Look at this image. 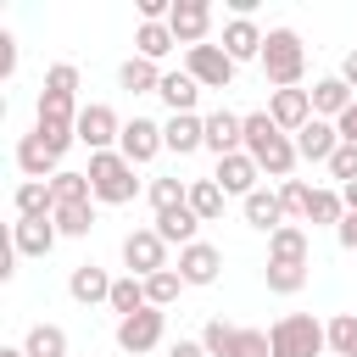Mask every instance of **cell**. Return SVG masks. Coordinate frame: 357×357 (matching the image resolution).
I'll return each mask as SVG.
<instances>
[{"instance_id": "cell-1", "label": "cell", "mask_w": 357, "mask_h": 357, "mask_svg": "<svg viewBox=\"0 0 357 357\" xmlns=\"http://www.w3.org/2000/svg\"><path fill=\"white\" fill-rule=\"evenodd\" d=\"M245 156L262 167V178H279V184L296 178V162H301L296 156V139L268 117V106L262 112H245Z\"/></svg>"}, {"instance_id": "cell-2", "label": "cell", "mask_w": 357, "mask_h": 357, "mask_svg": "<svg viewBox=\"0 0 357 357\" xmlns=\"http://www.w3.org/2000/svg\"><path fill=\"white\" fill-rule=\"evenodd\" d=\"M257 67H262V78H268L273 89H301V73H307V45H301V33H296V28H268Z\"/></svg>"}, {"instance_id": "cell-3", "label": "cell", "mask_w": 357, "mask_h": 357, "mask_svg": "<svg viewBox=\"0 0 357 357\" xmlns=\"http://www.w3.org/2000/svg\"><path fill=\"white\" fill-rule=\"evenodd\" d=\"M89 184H95V206H128L139 195V178H134V162L123 151H100L89 156Z\"/></svg>"}, {"instance_id": "cell-4", "label": "cell", "mask_w": 357, "mask_h": 357, "mask_svg": "<svg viewBox=\"0 0 357 357\" xmlns=\"http://www.w3.org/2000/svg\"><path fill=\"white\" fill-rule=\"evenodd\" d=\"M268 340H273V357H324L329 351V329L312 312H284L268 329Z\"/></svg>"}, {"instance_id": "cell-5", "label": "cell", "mask_w": 357, "mask_h": 357, "mask_svg": "<svg viewBox=\"0 0 357 357\" xmlns=\"http://www.w3.org/2000/svg\"><path fill=\"white\" fill-rule=\"evenodd\" d=\"M162 335H167V312H162V307H139V312L117 318V351H123V357H145V351H156Z\"/></svg>"}, {"instance_id": "cell-6", "label": "cell", "mask_w": 357, "mask_h": 357, "mask_svg": "<svg viewBox=\"0 0 357 357\" xmlns=\"http://www.w3.org/2000/svg\"><path fill=\"white\" fill-rule=\"evenodd\" d=\"M123 268H128L134 279H151V273L173 268V262H167V240H162L156 229H128V234H123Z\"/></svg>"}, {"instance_id": "cell-7", "label": "cell", "mask_w": 357, "mask_h": 357, "mask_svg": "<svg viewBox=\"0 0 357 357\" xmlns=\"http://www.w3.org/2000/svg\"><path fill=\"white\" fill-rule=\"evenodd\" d=\"M117 139H123V117L106 100H89L78 112V145H89V156H100V151H117Z\"/></svg>"}, {"instance_id": "cell-8", "label": "cell", "mask_w": 357, "mask_h": 357, "mask_svg": "<svg viewBox=\"0 0 357 357\" xmlns=\"http://www.w3.org/2000/svg\"><path fill=\"white\" fill-rule=\"evenodd\" d=\"M184 73L201 84V89H229L234 84V61H229V50L223 45H195V50H184Z\"/></svg>"}, {"instance_id": "cell-9", "label": "cell", "mask_w": 357, "mask_h": 357, "mask_svg": "<svg viewBox=\"0 0 357 357\" xmlns=\"http://www.w3.org/2000/svg\"><path fill=\"white\" fill-rule=\"evenodd\" d=\"M117 151H123L134 167L156 162V156L167 151V139H162V123H156V117H123V139H117Z\"/></svg>"}, {"instance_id": "cell-10", "label": "cell", "mask_w": 357, "mask_h": 357, "mask_svg": "<svg viewBox=\"0 0 357 357\" xmlns=\"http://www.w3.org/2000/svg\"><path fill=\"white\" fill-rule=\"evenodd\" d=\"M167 28H173V39H178L184 50H195V45L212 39V6H206V0H173Z\"/></svg>"}, {"instance_id": "cell-11", "label": "cell", "mask_w": 357, "mask_h": 357, "mask_svg": "<svg viewBox=\"0 0 357 357\" xmlns=\"http://www.w3.org/2000/svg\"><path fill=\"white\" fill-rule=\"evenodd\" d=\"M206 151H212L218 162L234 156V151H245V112H229V106L206 112Z\"/></svg>"}, {"instance_id": "cell-12", "label": "cell", "mask_w": 357, "mask_h": 357, "mask_svg": "<svg viewBox=\"0 0 357 357\" xmlns=\"http://www.w3.org/2000/svg\"><path fill=\"white\" fill-rule=\"evenodd\" d=\"M218 273H223V251H218L212 240H195V245L178 251V279H184V284L206 290V284H218Z\"/></svg>"}, {"instance_id": "cell-13", "label": "cell", "mask_w": 357, "mask_h": 357, "mask_svg": "<svg viewBox=\"0 0 357 357\" xmlns=\"http://www.w3.org/2000/svg\"><path fill=\"white\" fill-rule=\"evenodd\" d=\"M262 39H268V28H257V17H229L218 45H223L229 61L240 67V61H262Z\"/></svg>"}, {"instance_id": "cell-14", "label": "cell", "mask_w": 357, "mask_h": 357, "mask_svg": "<svg viewBox=\"0 0 357 357\" xmlns=\"http://www.w3.org/2000/svg\"><path fill=\"white\" fill-rule=\"evenodd\" d=\"M268 117L296 139V134L312 123V95H307V89H268Z\"/></svg>"}, {"instance_id": "cell-15", "label": "cell", "mask_w": 357, "mask_h": 357, "mask_svg": "<svg viewBox=\"0 0 357 357\" xmlns=\"http://www.w3.org/2000/svg\"><path fill=\"white\" fill-rule=\"evenodd\" d=\"M56 240H61V229H56L50 218H17V223H11V251H17V257H50Z\"/></svg>"}, {"instance_id": "cell-16", "label": "cell", "mask_w": 357, "mask_h": 357, "mask_svg": "<svg viewBox=\"0 0 357 357\" xmlns=\"http://www.w3.org/2000/svg\"><path fill=\"white\" fill-rule=\"evenodd\" d=\"M340 151V128L329 123V117H312L301 134H296V156L301 162H318V167H329V156Z\"/></svg>"}, {"instance_id": "cell-17", "label": "cell", "mask_w": 357, "mask_h": 357, "mask_svg": "<svg viewBox=\"0 0 357 357\" xmlns=\"http://www.w3.org/2000/svg\"><path fill=\"white\" fill-rule=\"evenodd\" d=\"M112 273L106 268H95V262H78L73 273H67V296L78 301V307H100V301H112Z\"/></svg>"}, {"instance_id": "cell-18", "label": "cell", "mask_w": 357, "mask_h": 357, "mask_svg": "<svg viewBox=\"0 0 357 357\" xmlns=\"http://www.w3.org/2000/svg\"><path fill=\"white\" fill-rule=\"evenodd\" d=\"M212 178L223 184V195H240V201H245L251 190H262V167H257V162H251L245 151H234V156H223Z\"/></svg>"}, {"instance_id": "cell-19", "label": "cell", "mask_w": 357, "mask_h": 357, "mask_svg": "<svg viewBox=\"0 0 357 357\" xmlns=\"http://www.w3.org/2000/svg\"><path fill=\"white\" fill-rule=\"evenodd\" d=\"M307 95H312V117H329V123H340V117H346V106L357 100V95H351V84H346L340 73L318 78V84H312Z\"/></svg>"}, {"instance_id": "cell-20", "label": "cell", "mask_w": 357, "mask_h": 357, "mask_svg": "<svg viewBox=\"0 0 357 357\" xmlns=\"http://www.w3.org/2000/svg\"><path fill=\"white\" fill-rule=\"evenodd\" d=\"M162 139L173 156H190V151H206V117L201 112H184V117H167L162 123Z\"/></svg>"}, {"instance_id": "cell-21", "label": "cell", "mask_w": 357, "mask_h": 357, "mask_svg": "<svg viewBox=\"0 0 357 357\" xmlns=\"http://www.w3.org/2000/svg\"><path fill=\"white\" fill-rule=\"evenodd\" d=\"M17 167H22V178H45V184H50V178L61 173V156H56L39 134H22V139H17Z\"/></svg>"}, {"instance_id": "cell-22", "label": "cell", "mask_w": 357, "mask_h": 357, "mask_svg": "<svg viewBox=\"0 0 357 357\" xmlns=\"http://www.w3.org/2000/svg\"><path fill=\"white\" fill-rule=\"evenodd\" d=\"M240 212H245V223L251 229H262V234H273V229H284V206H279V190H251L245 201H240Z\"/></svg>"}, {"instance_id": "cell-23", "label": "cell", "mask_w": 357, "mask_h": 357, "mask_svg": "<svg viewBox=\"0 0 357 357\" xmlns=\"http://www.w3.org/2000/svg\"><path fill=\"white\" fill-rule=\"evenodd\" d=\"M151 229H156L167 245H178V251L201 240V218L190 212V201H184V206H173V212H156V223H151Z\"/></svg>"}, {"instance_id": "cell-24", "label": "cell", "mask_w": 357, "mask_h": 357, "mask_svg": "<svg viewBox=\"0 0 357 357\" xmlns=\"http://www.w3.org/2000/svg\"><path fill=\"white\" fill-rule=\"evenodd\" d=\"M268 262H307V268H312V240H307V229H301V223L273 229V234H268Z\"/></svg>"}, {"instance_id": "cell-25", "label": "cell", "mask_w": 357, "mask_h": 357, "mask_svg": "<svg viewBox=\"0 0 357 357\" xmlns=\"http://www.w3.org/2000/svg\"><path fill=\"white\" fill-rule=\"evenodd\" d=\"M162 106H167V117H184V112H195V100H201V84L190 78V73H162Z\"/></svg>"}, {"instance_id": "cell-26", "label": "cell", "mask_w": 357, "mask_h": 357, "mask_svg": "<svg viewBox=\"0 0 357 357\" xmlns=\"http://www.w3.org/2000/svg\"><path fill=\"white\" fill-rule=\"evenodd\" d=\"M173 50H178V39H173L167 22H139V28H134V56H145V61H167Z\"/></svg>"}, {"instance_id": "cell-27", "label": "cell", "mask_w": 357, "mask_h": 357, "mask_svg": "<svg viewBox=\"0 0 357 357\" xmlns=\"http://www.w3.org/2000/svg\"><path fill=\"white\" fill-rule=\"evenodd\" d=\"M117 89H128V95H156V89H162V67L145 61V56H128V61L117 67Z\"/></svg>"}, {"instance_id": "cell-28", "label": "cell", "mask_w": 357, "mask_h": 357, "mask_svg": "<svg viewBox=\"0 0 357 357\" xmlns=\"http://www.w3.org/2000/svg\"><path fill=\"white\" fill-rule=\"evenodd\" d=\"M11 212H17V218H50V212H56L50 184H45V178H22L17 195H11Z\"/></svg>"}, {"instance_id": "cell-29", "label": "cell", "mask_w": 357, "mask_h": 357, "mask_svg": "<svg viewBox=\"0 0 357 357\" xmlns=\"http://www.w3.org/2000/svg\"><path fill=\"white\" fill-rule=\"evenodd\" d=\"M340 218H346V195L335 184H318L312 190V206H307V223L312 229H340Z\"/></svg>"}, {"instance_id": "cell-30", "label": "cell", "mask_w": 357, "mask_h": 357, "mask_svg": "<svg viewBox=\"0 0 357 357\" xmlns=\"http://www.w3.org/2000/svg\"><path fill=\"white\" fill-rule=\"evenodd\" d=\"M22 351H28V357H73L61 324H33V329L22 335Z\"/></svg>"}, {"instance_id": "cell-31", "label": "cell", "mask_w": 357, "mask_h": 357, "mask_svg": "<svg viewBox=\"0 0 357 357\" xmlns=\"http://www.w3.org/2000/svg\"><path fill=\"white\" fill-rule=\"evenodd\" d=\"M223 201H229V195H223L218 178H190V212H195L201 223H218V218H223Z\"/></svg>"}, {"instance_id": "cell-32", "label": "cell", "mask_w": 357, "mask_h": 357, "mask_svg": "<svg viewBox=\"0 0 357 357\" xmlns=\"http://www.w3.org/2000/svg\"><path fill=\"white\" fill-rule=\"evenodd\" d=\"M145 201H151L156 212H173V206H184V201H190V178L162 173V178H151V184H145Z\"/></svg>"}, {"instance_id": "cell-33", "label": "cell", "mask_w": 357, "mask_h": 357, "mask_svg": "<svg viewBox=\"0 0 357 357\" xmlns=\"http://www.w3.org/2000/svg\"><path fill=\"white\" fill-rule=\"evenodd\" d=\"M50 223L61 229V240H84L95 229V201H73V206H56Z\"/></svg>"}, {"instance_id": "cell-34", "label": "cell", "mask_w": 357, "mask_h": 357, "mask_svg": "<svg viewBox=\"0 0 357 357\" xmlns=\"http://www.w3.org/2000/svg\"><path fill=\"white\" fill-rule=\"evenodd\" d=\"M273 190H279L284 223H307V206H312V190H318V184H307V178H284V184H273Z\"/></svg>"}, {"instance_id": "cell-35", "label": "cell", "mask_w": 357, "mask_h": 357, "mask_svg": "<svg viewBox=\"0 0 357 357\" xmlns=\"http://www.w3.org/2000/svg\"><path fill=\"white\" fill-rule=\"evenodd\" d=\"M50 195H56V206H73V201H95V184H89V173L61 167V173L50 178Z\"/></svg>"}, {"instance_id": "cell-36", "label": "cell", "mask_w": 357, "mask_h": 357, "mask_svg": "<svg viewBox=\"0 0 357 357\" xmlns=\"http://www.w3.org/2000/svg\"><path fill=\"white\" fill-rule=\"evenodd\" d=\"M262 279H268V290H273V296H296V290L307 284V262H268V268H262Z\"/></svg>"}, {"instance_id": "cell-37", "label": "cell", "mask_w": 357, "mask_h": 357, "mask_svg": "<svg viewBox=\"0 0 357 357\" xmlns=\"http://www.w3.org/2000/svg\"><path fill=\"white\" fill-rule=\"evenodd\" d=\"M178 290H190V284L178 279V268H162V273H151V279H145V301H151V307H162V312L178 301Z\"/></svg>"}, {"instance_id": "cell-38", "label": "cell", "mask_w": 357, "mask_h": 357, "mask_svg": "<svg viewBox=\"0 0 357 357\" xmlns=\"http://www.w3.org/2000/svg\"><path fill=\"white\" fill-rule=\"evenodd\" d=\"M117 318H128V312H139V307H151L145 301V279H134V273H123L117 284H112V301H106Z\"/></svg>"}, {"instance_id": "cell-39", "label": "cell", "mask_w": 357, "mask_h": 357, "mask_svg": "<svg viewBox=\"0 0 357 357\" xmlns=\"http://www.w3.org/2000/svg\"><path fill=\"white\" fill-rule=\"evenodd\" d=\"M324 329H329V357H357V312H335Z\"/></svg>"}, {"instance_id": "cell-40", "label": "cell", "mask_w": 357, "mask_h": 357, "mask_svg": "<svg viewBox=\"0 0 357 357\" xmlns=\"http://www.w3.org/2000/svg\"><path fill=\"white\" fill-rule=\"evenodd\" d=\"M229 357H273V340H268V329H234V340H229Z\"/></svg>"}, {"instance_id": "cell-41", "label": "cell", "mask_w": 357, "mask_h": 357, "mask_svg": "<svg viewBox=\"0 0 357 357\" xmlns=\"http://www.w3.org/2000/svg\"><path fill=\"white\" fill-rule=\"evenodd\" d=\"M234 329H240V324H223V318H206V324H201V346H206L212 357H229V340H234Z\"/></svg>"}, {"instance_id": "cell-42", "label": "cell", "mask_w": 357, "mask_h": 357, "mask_svg": "<svg viewBox=\"0 0 357 357\" xmlns=\"http://www.w3.org/2000/svg\"><path fill=\"white\" fill-rule=\"evenodd\" d=\"M329 178L346 190V184H357V145H340L335 156H329Z\"/></svg>"}, {"instance_id": "cell-43", "label": "cell", "mask_w": 357, "mask_h": 357, "mask_svg": "<svg viewBox=\"0 0 357 357\" xmlns=\"http://www.w3.org/2000/svg\"><path fill=\"white\" fill-rule=\"evenodd\" d=\"M45 89H61V95H78V67H73V61H56V67L45 73Z\"/></svg>"}, {"instance_id": "cell-44", "label": "cell", "mask_w": 357, "mask_h": 357, "mask_svg": "<svg viewBox=\"0 0 357 357\" xmlns=\"http://www.w3.org/2000/svg\"><path fill=\"white\" fill-rule=\"evenodd\" d=\"M167 357H212V351L201 346V335H178V340L167 346Z\"/></svg>"}, {"instance_id": "cell-45", "label": "cell", "mask_w": 357, "mask_h": 357, "mask_svg": "<svg viewBox=\"0 0 357 357\" xmlns=\"http://www.w3.org/2000/svg\"><path fill=\"white\" fill-rule=\"evenodd\" d=\"M335 245H340V251H357V212H346V218H340V229H335Z\"/></svg>"}, {"instance_id": "cell-46", "label": "cell", "mask_w": 357, "mask_h": 357, "mask_svg": "<svg viewBox=\"0 0 357 357\" xmlns=\"http://www.w3.org/2000/svg\"><path fill=\"white\" fill-rule=\"evenodd\" d=\"M11 73H17V39L0 33V78H11Z\"/></svg>"}, {"instance_id": "cell-47", "label": "cell", "mask_w": 357, "mask_h": 357, "mask_svg": "<svg viewBox=\"0 0 357 357\" xmlns=\"http://www.w3.org/2000/svg\"><path fill=\"white\" fill-rule=\"evenodd\" d=\"M335 128H340V145H357V100L346 106V117H340Z\"/></svg>"}, {"instance_id": "cell-48", "label": "cell", "mask_w": 357, "mask_h": 357, "mask_svg": "<svg viewBox=\"0 0 357 357\" xmlns=\"http://www.w3.org/2000/svg\"><path fill=\"white\" fill-rule=\"evenodd\" d=\"M340 78H346V84H351V95H357V50L340 61Z\"/></svg>"}, {"instance_id": "cell-49", "label": "cell", "mask_w": 357, "mask_h": 357, "mask_svg": "<svg viewBox=\"0 0 357 357\" xmlns=\"http://www.w3.org/2000/svg\"><path fill=\"white\" fill-rule=\"evenodd\" d=\"M340 195H346V212H357V184H346Z\"/></svg>"}, {"instance_id": "cell-50", "label": "cell", "mask_w": 357, "mask_h": 357, "mask_svg": "<svg viewBox=\"0 0 357 357\" xmlns=\"http://www.w3.org/2000/svg\"><path fill=\"white\" fill-rule=\"evenodd\" d=\"M0 357H28V351L22 346H0Z\"/></svg>"}]
</instances>
